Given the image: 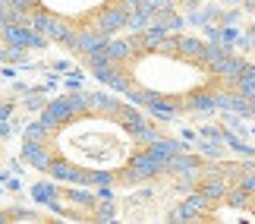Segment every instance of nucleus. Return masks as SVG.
I'll list each match as a JSON object with an SVG mask.
<instances>
[{
	"instance_id": "obj_2",
	"label": "nucleus",
	"mask_w": 255,
	"mask_h": 224,
	"mask_svg": "<svg viewBox=\"0 0 255 224\" xmlns=\"http://www.w3.org/2000/svg\"><path fill=\"white\" fill-rule=\"evenodd\" d=\"M76 57L117 95L161 117L237 111L255 117V66L199 35L139 28Z\"/></svg>"
},
{
	"instance_id": "obj_3",
	"label": "nucleus",
	"mask_w": 255,
	"mask_h": 224,
	"mask_svg": "<svg viewBox=\"0 0 255 224\" xmlns=\"http://www.w3.org/2000/svg\"><path fill=\"white\" fill-rule=\"evenodd\" d=\"M13 13L66 51H82L117 35L135 0H9Z\"/></svg>"
},
{
	"instance_id": "obj_1",
	"label": "nucleus",
	"mask_w": 255,
	"mask_h": 224,
	"mask_svg": "<svg viewBox=\"0 0 255 224\" xmlns=\"http://www.w3.org/2000/svg\"><path fill=\"white\" fill-rule=\"evenodd\" d=\"M180 149L158 114L111 89L66 92L47 101L25 126L19 158L57 183L123 193Z\"/></svg>"
}]
</instances>
